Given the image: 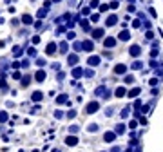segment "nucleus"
Here are the masks:
<instances>
[{
    "label": "nucleus",
    "mask_w": 163,
    "mask_h": 152,
    "mask_svg": "<svg viewBox=\"0 0 163 152\" xmlns=\"http://www.w3.org/2000/svg\"><path fill=\"white\" fill-rule=\"evenodd\" d=\"M116 24H118V16L116 15H109L105 18V25L107 27H112V25H116Z\"/></svg>",
    "instance_id": "f257e3e1"
},
{
    "label": "nucleus",
    "mask_w": 163,
    "mask_h": 152,
    "mask_svg": "<svg viewBox=\"0 0 163 152\" xmlns=\"http://www.w3.org/2000/svg\"><path fill=\"white\" fill-rule=\"evenodd\" d=\"M91 33H92V38H96V40H98V38H103V34H105V31L101 29V27H100V29L96 27V29H92Z\"/></svg>",
    "instance_id": "f03ea898"
},
{
    "label": "nucleus",
    "mask_w": 163,
    "mask_h": 152,
    "mask_svg": "<svg viewBox=\"0 0 163 152\" xmlns=\"http://www.w3.org/2000/svg\"><path fill=\"white\" fill-rule=\"evenodd\" d=\"M129 53H131L132 56L136 58V56H140V54H141V47H140V45H131V49H129Z\"/></svg>",
    "instance_id": "7ed1b4c3"
},
{
    "label": "nucleus",
    "mask_w": 163,
    "mask_h": 152,
    "mask_svg": "<svg viewBox=\"0 0 163 152\" xmlns=\"http://www.w3.org/2000/svg\"><path fill=\"white\" fill-rule=\"evenodd\" d=\"M103 45H105V47H114V45H116V38L107 36V38H105V42H103Z\"/></svg>",
    "instance_id": "20e7f679"
},
{
    "label": "nucleus",
    "mask_w": 163,
    "mask_h": 152,
    "mask_svg": "<svg viewBox=\"0 0 163 152\" xmlns=\"http://www.w3.org/2000/svg\"><path fill=\"white\" fill-rule=\"evenodd\" d=\"M118 38L121 40V42H127V40H131V33H129V31H125V29H123V31H121V33H120V36H118Z\"/></svg>",
    "instance_id": "39448f33"
},
{
    "label": "nucleus",
    "mask_w": 163,
    "mask_h": 152,
    "mask_svg": "<svg viewBox=\"0 0 163 152\" xmlns=\"http://www.w3.org/2000/svg\"><path fill=\"white\" fill-rule=\"evenodd\" d=\"M78 22H80V25H82V29H84V31H92L89 20H78Z\"/></svg>",
    "instance_id": "423d86ee"
},
{
    "label": "nucleus",
    "mask_w": 163,
    "mask_h": 152,
    "mask_svg": "<svg viewBox=\"0 0 163 152\" xmlns=\"http://www.w3.org/2000/svg\"><path fill=\"white\" fill-rule=\"evenodd\" d=\"M36 16H38V18H45V16H47V8L38 9V11H36Z\"/></svg>",
    "instance_id": "0eeeda50"
},
{
    "label": "nucleus",
    "mask_w": 163,
    "mask_h": 152,
    "mask_svg": "<svg viewBox=\"0 0 163 152\" xmlns=\"http://www.w3.org/2000/svg\"><path fill=\"white\" fill-rule=\"evenodd\" d=\"M22 22L27 24V25H31V24H33V16H31V15H24V16H22Z\"/></svg>",
    "instance_id": "6e6552de"
},
{
    "label": "nucleus",
    "mask_w": 163,
    "mask_h": 152,
    "mask_svg": "<svg viewBox=\"0 0 163 152\" xmlns=\"http://www.w3.org/2000/svg\"><path fill=\"white\" fill-rule=\"evenodd\" d=\"M54 51H56V44H54V42H51L49 45H47V54H53Z\"/></svg>",
    "instance_id": "1a4fd4ad"
},
{
    "label": "nucleus",
    "mask_w": 163,
    "mask_h": 152,
    "mask_svg": "<svg viewBox=\"0 0 163 152\" xmlns=\"http://www.w3.org/2000/svg\"><path fill=\"white\" fill-rule=\"evenodd\" d=\"M98 109V103H89V105H87V112H94V110H96Z\"/></svg>",
    "instance_id": "9d476101"
},
{
    "label": "nucleus",
    "mask_w": 163,
    "mask_h": 152,
    "mask_svg": "<svg viewBox=\"0 0 163 152\" xmlns=\"http://www.w3.org/2000/svg\"><path fill=\"white\" fill-rule=\"evenodd\" d=\"M84 49L85 51H92V42H91V40H85V42H84Z\"/></svg>",
    "instance_id": "9b49d317"
},
{
    "label": "nucleus",
    "mask_w": 163,
    "mask_h": 152,
    "mask_svg": "<svg viewBox=\"0 0 163 152\" xmlns=\"http://www.w3.org/2000/svg\"><path fill=\"white\" fill-rule=\"evenodd\" d=\"M114 71H116L118 74H121V73H125V71H127V67H125L123 64H120V65H116V69H114Z\"/></svg>",
    "instance_id": "f8f14e48"
},
{
    "label": "nucleus",
    "mask_w": 163,
    "mask_h": 152,
    "mask_svg": "<svg viewBox=\"0 0 163 152\" xmlns=\"http://www.w3.org/2000/svg\"><path fill=\"white\" fill-rule=\"evenodd\" d=\"M67 62H69L71 65H73V64H76V62H78V56H76V54H71V56L67 58Z\"/></svg>",
    "instance_id": "ddd939ff"
},
{
    "label": "nucleus",
    "mask_w": 163,
    "mask_h": 152,
    "mask_svg": "<svg viewBox=\"0 0 163 152\" xmlns=\"http://www.w3.org/2000/svg\"><path fill=\"white\" fill-rule=\"evenodd\" d=\"M89 64H91V65L100 64V58H98V56H91V58H89Z\"/></svg>",
    "instance_id": "4468645a"
},
{
    "label": "nucleus",
    "mask_w": 163,
    "mask_h": 152,
    "mask_svg": "<svg viewBox=\"0 0 163 152\" xmlns=\"http://www.w3.org/2000/svg\"><path fill=\"white\" fill-rule=\"evenodd\" d=\"M44 78H45V73H44V71H38V73H36V80H38V81H42Z\"/></svg>",
    "instance_id": "2eb2a0df"
},
{
    "label": "nucleus",
    "mask_w": 163,
    "mask_h": 152,
    "mask_svg": "<svg viewBox=\"0 0 163 152\" xmlns=\"http://www.w3.org/2000/svg\"><path fill=\"white\" fill-rule=\"evenodd\" d=\"M111 140H114V134L112 132H107L105 134V141H111Z\"/></svg>",
    "instance_id": "dca6fc26"
},
{
    "label": "nucleus",
    "mask_w": 163,
    "mask_h": 152,
    "mask_svg": "<svg viewBox=\"0 0 163 152\" xmlns=\"http://www.w3.org/2000/svg\"><path fill=\"white\" fill-rule=\"evenodd\" d=\"M118 0H112V2H111V9H118Z\"/></svg>",
    "instance_id": "f3484780"
},
{
    "label": "nucleus",
    "mask_w": 163,
    "mask_h": 152,
    "mask_svg": "<svg viewBox=\"0 0 163 152\" xmlns=\"http://www.w3.org/2000/svg\"><path fill=\"white\" fill-rule=\"evenodd\" d=\"M33 100H42V92H35L33 94Z\"/></svg>",
    "instance_id": "a211bd4d"
},
{
    "label": "nucleus",
    "mask_w": 163,
    "mask_h": 152,
    "mask_svg": "<svg viewBox=\"0 0 163 152\" xmlns=\"http://www.w3.org/2000/svg\"><path fill=\"white\" fill-rule=\"evenodd\" d=\"M76 143V138H67V145H74Z\"/></svg>",
    "instance_id": "6ab92c4d"
},
{
    "label": "nucleus",
    "mask_w": 163,
    "mask_h": 152,
    "mask_svg": "<svg viewBox=\"0 0 163 152\" xmlns=\"http://www.w3.org/2000/svg\"><path fill=\"white\" fill-rule=\"evenodd\" d=\"M33 25H35V29H42V20H40V22H35V24H33Z\"/></svg>",
    "instance_id": "aec40b11"
},
{
    "label": "nucleus",
    "mask_w": 163,
    "mask_h": 152,
    "mask_svg": "<svg viewBox=\"0 0 163 152\" xmlns=\"http://www.w3.org/2000/svg\"><path fill=\"white\" fill-rule=\"evenodd\" d=\"M13 51H15V56H20V53H22V47H15Z\"/></svg>",
    "instance_id": "412c9836"
},
{
    "label": "nucleus",
    "mask_w": 163,
    "mask_h": 152,
    "mask_svg": "<svg viewBox=\"0 0 163 152\" xmlns=\"http://www.w3.org/2000/svg\"><path fill=\"white\" fill-rule=\"evenodd\" d=\"M91 9H92V8H84V11H82V13L87 16V15H91Z\"/></svg>",
    "instance_id": "4be33fe9"
},
{
    "label": "nucleus",
    "mask_w": 163,
    "mask_h": 152,
    "mask_svg": "<svg viewBox=\"0 0 163 152\" xmlns=\"http://www.w3.org/2000/svg\"><path fill=\"white\" fill-rule=\"evenodd\" d=\"M149 13H151V16H158V13H156L154 8H149Z\"/></svg>",
    "instance_id": "5701e85b"
},
{
    "label": "nucleus",
    "mask_w": 163,
    "mask_h": 152,
    "mask_svg": "<svg viewBox=\"0 0 163 152\" xmlns=\"http://www.w3.org/2000/svg\"><path fill=\"white\" fill-rule=\"evenodd\" d=\"M100 20V15H91V22H98Z\"/></svg>",
    "instance_id": "b1692460"
},
{
    "label": "nucleus",
    "mask_w": 163,
    "mask_h": 152,
    "mask_svg": "<svg viewBox=\"0 0 163 152\" xmlns=\"http://www.w3.org/2000/svg\"><path fill=\"white\" fill-rule=\"evenodd\" d=\"M140 24H141V22H140V18H136V20H134V22H132V27H141Z\"/></svg>",
    "instance_id": "393cba45"
},
{
    "label": "nucleus",
    "mask_w": 163,
    "mask_h": 152,
    "mask_svg": "<svg viewBox=\"0 0 163 152\" xmlns=\"http://www.w3.org/2000/svg\"><path fill=\"white\" fill-rule=\"evenodd\" d=\"M98 5H100V0H92L91 2V8H98Z\"/></svg>",
    "instance_id": "a878e982"
},
{
    "label": "nucleus",
    "mask_w": 163,
    "mask_h": 152,
    "mask_svg": "<svg viewBox=\"0 0 163 152\" xmlns=\"http://www.w3.org/2000/svg\"><path fill=\"white\" fill-rule=\"evenodd\" d=\"M143 29H151V22H149V20L143 22Z\"/></svg>",
    "instance_id": "bb28decb"
},
{
    "label": "nucleus",
    "mask_w": 163,
    "mask_h": 152,
    "mask_svg": "<svg viewBox=\"0 0 163 152\" xmlns=\"http://www.w3.org/2000/svg\"><path fill=\"white\" fill-rule=\"evenodd\" d=\"M127 11H129V13H134V11H136V8H134L132 4H129V8H127Z\"/></svg>",
    "instance_id": "cd10ccee"
},
{
    "label": "nucleus",
    "mask_w": 163,
    "mask_h": 152,
    "mask_svg": "<svg viewBox=\"0 0 163 152\" xmlns=\"http://www.w3.org/2000/svg\"><path fill=\"white\" fill-rule=\"evenodd\" d=\"M109 8H111V5H105V4H103V5H100V11H103V13H105Z\"/></svg>",
    "instance_id": "c85d7f7f"
},
{
    "label": "nucleus",
    "mask_w": 163,
    "mask_h": 152,
    "mask_svg": "<svg viewBox=\"0 0 163 152\" xmlns=\"http://www.w3.org/2000/svg\"><path fill=\"white\" fill-rule=\"evenodd\" d=\"M65 49H67V44H65V42H64V44H62V45H60V51H62V53H65Z\"/></svg>",
    "instance_id": "c756f323"
},
{
    "label": "nucleus",
    "mask_w": 163,
    "mask_h": 152,
    "mask_svg": "<svg viewBox=\"0 0 163 152\" xmlns=\"http://www.w3.org/2000/svg\"><path fill=\"white\" fill-rule=\"evenodd\" d=\"M140 67H141L140 62H134V64H132V69H140Z\"/></svg>",
    "instance_id": "7c9ffc66"
},
{
    "label": "nucleus",
    "mask_w": 163,
    "mask_h": 152,
    "mask_svg": "<svg viewBox=\"0 0 163 152\" xmlns=\"http://www.w3.org/2000/svg\"><path fill=\"white\" fill-rule=\"evenodd\" d=\"M44 8H47V9L51 8V0H45V2H44Z\"/></svg>",
    "instance_id": "2f4dec72"
},
{
    "label": "nucleus",
    "mask_w": 163,
    "mask_h": 152,
    "mask_svg": "<svg viewBox=\"0 0 163 152\" xmlns=\"http://www.w3.org/2000/svg\"><path fill=\"white\" fill-rule=\"evenodd\" d=\"M40 42V36H38V34H36V36H33V44H38Z\"/></svg>",
    "instance_id": "473e14b6"
},
{
    "label": "nucleus",
    "mask_w": 163,
    "mask_h": 152,
    "mask_svg": "<svg viewBox=\"0 0 163 152\" xmlns=\"http://www.w3.org/2000/svg\"><path fill=\"white\" fill-rule=\"evenodd\" d=\"M116 94H118V96H123V94H125V91H123V89H118Z\"/></svg>",
    "instance_id": "72a5a7b5"
},
{
    "label": "nucleus",
    "mask_w": 163,
    "mask_h": 152,
    "mask_svg": "<svg viewBox=\"0 0 163 152\" xmlns=\"http://www.w3.org/2000/svg\"><path fill=\"white\" fill-rule=\"evenodd\" d=\"M74 38V33H67V40H73Z\"/></svg>",
    "instance_id": "f704fd0d"
},
{
    "label": "nucleus",
    "mask_w": 163,
    "mask_h": 152,
    "mask_svg": "<svg viewBox=\"0 0 163 152\" xmlns=\"http://www.w3.org/2000/svg\"><path fill=\"white\" fill-rule=\"evenodd\" d=\"M53 2H54V4H58V2H64V0H53Z\"/></svg>",
    "instance_id": "c9c22d12"
}]
</instances>
